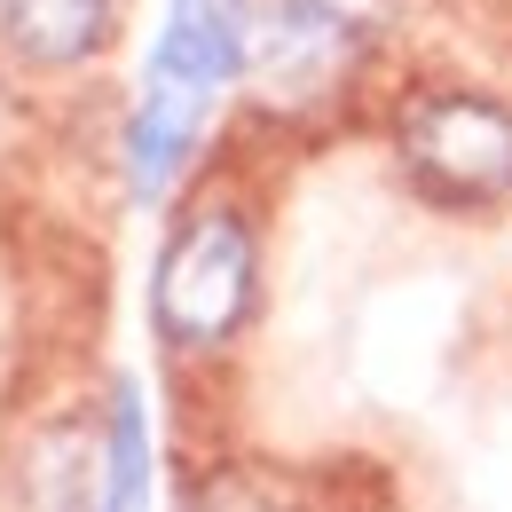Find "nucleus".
<instances>
[{"mask_svg": "<svg viewBox=\"0 0 512 512\" xmlns=\"http://www.w3.org/2000/svg\"><path fill=\"white\" fill-rule=\"evenodd\" d=\"M150 316L182 355H213L253 316V229L229 205H197L150 268Z\"/></svg>", "mask_w": 512, "mask_h": 512, "instance_id": "obj_2", "label": "nucleus"}, {"mask_svg": "<svg viewBox=\"0 0 512 512\" xmlns=\"http://www.w3.org/2000/svg\"><path fill=\"white\" fill-rule=\"evenodd\" d=\"M0 40L32 71H71L111 48V0H0Z\"/></svg>", "mask_w": 512, "mask_h": 512, "instance_id": "obj_6", "label": "nucleus"}, {"mask_svg": "<svg viewBox=\"0 0 512 512\" xmlns=\"http://www.w3.org/2000/svg\"><path fill=\"white\" fill-rule=\"evenodd\" d=\"M402 166L449 205L512 197V103L497 95H418L402 111Z\"/></svg>", "mask_w": 512, "mask_h": 512, "instance_id": "obj_4", "label": "nucleus"}, {"mask_svg": "<svg viewBox=\"0 0 512 512\" xmlns=\"http://www.w3.org/2000/svg\"><path fill=\"white\" fill-rule=\"evenodd\" d=\"M32 512H111V418H56L24 457Z\"/></svg>", "mask_w": 512, "mask_h": 512, "instance_id": "obj_5", "label": "nucleus"}, {"mask_svg": "<svg viewBox=\"0 0 512 512\" xmlns=\"http://www.w3.org/2000/svg\"><path fill=\"white\" fill-rule=\"evenodd\" d=\"M371 56V0H268L253 16L245 79L268 111H323Z\"/></svg>", "mask_w": 512, "mask_h": 512, "instance_id": "obj_3", "label": "nucleus"}, {"mask_svg": "<svg viewBox=\"0 0 512 512\" xmlns=\"http://www.w3.org/2000/svg\"><path fill=\"white\" fill-rule=\"evenodd\" d=\"M150 505V449H142V402L134 386L111 394V512Z\"/></svg>", "mask_w": 512, "mask_h": 512, "instance_id": "obj_7", "label": "nucleus"}, {"mask_svg": "<svg viewBox=\"0 0 512 512\" xmlns=\"http://www.w3.org/2000/svg\"><path fill=\"white\" fill-rule=\"evenodd\" d=\"M253 48V0H166V32L142 71V103L127 119V174L142 197H158L205 134L213 95L245 71Z\"/></svg>", "mask_w": 512, "mask_h": 512, "instance_id": "obj_1", "label": "nucleus"}, {"mask_svg": "<svg viewBox=\"0 0 512 512\" xmlns=\"http://www.w3.org/2000/svg\"><path fill=\"white\" fill-rule=\"evenodd\" d=\"M190 512H292V505H284V489H268L253 473H213L190 489Z\"/></svg>", "mask_w": 512, "mask_h": 512, "instance_id": "obj_8", "label": "nucleus"}]
</instances>
